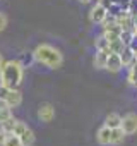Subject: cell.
<instances>
[{
    "label": "cell",
    "mask_w": 137,
    "mask_h": 146,
    "mask_svg": "<svg viewBox=\"0 0 137 146\" xmlns=\"http://www.w3.org/2000/svg\"><path fill=\"white\" fill-rule=\"evenodd\" d=\"M106 70L113 72V74H117V72H120L123 69V64H122V58H120V53H110L108 60H106Z\"/></svg>",
    "instance_id": "cell-7"
},
{
    "label": "cell",
    "mask_w": 137,
    "mask_h": 146,
    "mask_svg": "<svg viewBox=\"0 0 137 146\" xmlns=\"http://www.w3.org/2000/svg\"><path fill=\"white\" fill-rule=\"evenodd\" d=\"M4 103H7L11 108H16L22 103V95L19 90H7L5 96H4Z\"/></svg>",
    "instance_id": "cell-6"
},
{
    "label": "cell",
    "mask_w": 137,
    "mask_h": 146,
    "mask_svg": "<svg viewBox=\"0 0 137 146\" xmlns=\"http://www.w3.org/2000/svg\"><path fill=\"white\" fill-rule=\"evenodd\" d=\"M5 93H7V90L0 84V102H4V96H5Z\"/></svg>",
    "instance_id": "cell-25"
},
{
    "label": "cell",
    "mask_w": 137,
    "mask_h": 146,
    "mask_svg": "<svg viewBox=\"0 0 137 146\" xmlns=\"http://www.w3.org/2000/svg\"><path fill=\"white\" fill-rule=\"evenodd\" d=\"M120 58H122V64H123V67H130L134 62H135V58H137V53L127 45L122 52H120Z\"/></svg>",
    "instance_id": "cell-10"
},
{
    "label": "cell",
    "mask_w": 137,
    "mask_h": 146,
    "mask_svg": "<svg viewBox=\"0 0 137 146\" xmlns=\"http://www.w3.org/2000/svg\"><path fill=\"white\" fill-rule=\"evenodd\" d=\"M127 69H128V74H127L128 84H132V86L137 88V58H135V62H134L130 67H127Z\"/></svg>",
    "instance_id": "cell-15"
},
{
    "label": "cell",
    "mask_w": 137,
    "mask_h": 146,
    "mask_svg": "<svg viewBox=\"0 0 137 146\" xmlns=\"http://www.w3.org/2000/svg\"><path fill=\"white\" fill-rule=\"evenodd\" d=\"M105 125H108L110 129H117V127H120V125H122V115H118L117 112L108 113L106 119H105Z\"/></svg>",
    "instance_id": "cell-11"
},
{
    "label": "cell",
    "mask_w": 137,
    "mask_h": 146,
    "mask_svg": "<svg viewBox=\"0 0 137 146\" xmlns=\"http://www.w3.org/2000/svg\"><path fill=\"white\" fill-rule=\"evenodd\" d=\"M96 141H98V144H101V146L111 144V129L103 124V125L98 129V132H96Z\"/></svg>",
    "instance_id": "cell-8"
},
{
    "label": "cell",
    "mask_w": 137,
    "mask_h": 146,
    "mask_svg": "<svg viewBox=\"0 0 137 146\" xmlns=\"http://www.w3.org/2000/svg\"><path fill=\"white\" fill-rule=\"evenodd\" d=\"M125 132H123V129L122 127H117V129H111V144H122L123 141H125Z\"/></svg>",
    "instance_id": "cell-14"
},
{
    "label": "cell",
    "mask_w": 137,
    "mask_h": 146,
    "mask_svg": "<svg viewBox=\"0 0 137 146\" xmlns=\"http://www.w3.org/2000/svg\"><path fill=\"white\" fill-rule=\"evenodd\" d=\"M4 146H22V143H21V137L19 136L9 132L7 137H5V141H4Z\"/></svg>",
    "instance_id": "cell-18"
},
{
    "label": "cell",
    "mask_w": 137,
    "mask_h": 146,
    "mask_svg": "<svg viewBox=\"0 0 137 146\" xmlns=\"http://www.w3.org/2000/svg\"><path fill=\"white\" fill-rule=\"evenodd\" d=\"M122 129H123V132L127 134V136H132V134H135L137 132V113H127V115H123L122 117V125H120Z\"/></svg>",
    "instance_id": "cell-4"
},
{
    "label": "cell",
    "mask_w": 137,
    "mask_h": 146,
    "mask_svg": "<svg viewBox=\"0 0 137 146\" xmlns=\"http://www.w3.org/2000/svg\"><path fill=\"white\" fill-rule=\"evenodd\" d=\"M28 125L24 124V122H21V120H17V124H16V127H14V131H12V134H16V136H21L22 132H24V129H26Z\"/></svg>",
    "instance_id": "cell-22"
},
{
    "label": "cell",
    "mask_w": 137,
    "mask_h": 146,
    "mask_svg": "<svg viewBox=\"0 0 137 146\" xmlns=\"http://www.w3.org/2000/svg\"><path fill=\"white\" fill-rule=\"evenodd\" d=\"M19 62H21V65L26 69V67H31L33 65V62H36L34 60V53L33 52H24V53H21V57L17 58Z\"/></svg>",
    "instance_id": "cell-16"
},
{
    "label": "cell",
    "mask_w": 137,
    "mask_h": 146,
    "mask_svg": "<svg viewBox=\"0 0 137 146\" xmlns=\"http://www.w3.org/2000/svg\"><path fill=\"white\" fill-rule=\"evenodd\" d=\"M34 60L41 65H46L50 69H58L63 64V55L58 48L48 45V43H41L34 48Z\"/></svg>",
    "instance_id": "cell-2"
},
{
    "label": "cell",
    "mask_w": 137,
    "mask_h": 146,
    "mask_svg": "<svg viewBox=\"0 0 137 146\" xmlns=\"http://www.w3.org/2000/svg\"><path fill=\"white\" fill-rule=\"evenodd\" d=\"M14 115H12V108L7 105V103H4V102H0V125H2L4 122H7L9 119H12Z\"/></svg>",
    "instance_id": "cell-12"
},
{
    "label": "cell",
    "mask_w": 137,
    "mask_h": 146,
    "mask_svg": "<svg viewBox=\"0 0 137 146\" xmlns=\"http://www.w3.org/2000/svg\"><path fill=\"white\" fill-rule=\"evenodd\" d=\"M7 23H9L7 16H5L4 12H0V31H4V29L7 28Z\"/></svg>",
    "instance_id": "cell-23"
},
{
    "label": "cell",
    "mask_w": 137,
    "mask_h": 146,
    "mask_svg": "<svg viewBox=\"0 0 137 146\" xmlns=\"http://www.w3.org/2000/svg\"><path fill=\"white\" fill-rule=\"evenodd\" d=\"M38 119L41 122H45V124L51 122L55 119V108H53V105L51 103H41L40 108H38Z\"/></svg>",
    "instance_id": "cell-5"
},
{
    "label": "cell",
    "mask_w": 137,
    "mask_h": 146,
    "mask_svg": "<svg viewBox=\"0 0 137 146\" xmlns=\"http://www.w3.org/2000/svg\"><path fill=\"white\" fill-rule=\"evenodd\" d=\"M79 2H81V4H89L91 0H79Z\"/></svg>",
    "instance_id": "cell-27"
},
{
    "label": "cell",
    "mask_w": 137,
    "mask_h": 146,
    "mask_svg": "<svg viewBox=\"0 0 137 146\" xmlns=\"http://www.w3.org/2000/svg\"><path fill=\"white\" fill-rule=\"evenodd\" d=\"M16 124H17V119H14V117H12V119H9L7 122H4L2 125H0V129H4V131L9 134V132H12V131H14Z\"/></svg>",
    "instance_id": "cell-21"
},
{
    "label": "cell",
    "mask_w": 137,
    "mask_h": 146,
    "mask_svg": "<svg viewBox=\"0 0 137 146\" xmlns=\"http://www.w3.org/2000/svg\"><path fill=\"white\" fill-rule=\"evenodd\" d=\"M2 65H4V57H2V53H0V69H2Z\"/></svg>",
    "instance_id": "cell-26"
},
{
    "label": "cell",
    "mask_w": 137,
    "mask_h": 146,
    "mask_svg": "<svg viewBox=\"0 0 137 146\" xmlns=\"http://www.w3.org/2000/svg\"><path fill=\"white\" fill-rule=\"evenodd\" d=\"M110 48H106V50H96V53H94V58H93V65L96 67V69H105L106 67V60H108V57H110Z\"/></svg>",
    "instance_id": "cell-9"
},
{
    "label": "cell",
    "mask_w": 137,
    "mask_h": 146,
    "mask_svg": "<svg viewBox=\"0 0 137 146\" xmlns=\"http://www.w3.org/2000/svg\"><path fill=\"white\" fill-rule=\"evenodd\" d=\"M19 137H21L22 146H33V144H34V139H36V137H34V132H33L29 127H26L24 132H22Z\"/></svg>",
    "instance_id": "cell-13"
},
{
    "label": "cell",
    "mask_w": 137,
    "mask_h": 146,
    "mask_svg": "<svg viewBox=\"0 0 137 146\" xmlns=\"http://www.w3.org/2000/svg\"><path fill=\"white\" fill-rule=\"evenodd\" d=\"M94 46H96V50H106V48H110V41H108L106 36L101 33V35L94 40Z\"/></svg>",
    "instance_id": "cell-17"
},
{
    "label": "cell",
    "mask_w": 137,
    "mask_h": 146,
    "mask_svg": "<svg viewBox=\"0 0 137 146\" xmlns=\"http://www.w3.org/2000/svg\"><path fill=\"white\" fill-rule=\"evenodd\" d=\"M134 31L132 29H122V33H120V40L125 43V45H130V41H132V38H134Z\"/></svg>",
    "instance_id": "cell-20"
},
{
    "label": "cell",
    "mask_w": 137,
    "mask_h": 146,
    "mask_svg": "<svg viewBox=\"0 0 137 146\" xmlns=\"http://www.w3.org/2000/svg\"><path fill=\"white\" fill-rule=\"evenodd\" d=\"M24 76V67L21 65L19 60H9L4 62L0 69V84L5 90H17L22 83Z\"/></svg>",
    "instance_id": "cell-1"
},
{
    "label": "cell",
    "mask_w": 137,
    "mask_h": 146,
    "mask_svg": "<svg viewBox=\"0 0 137 146\" xmlns=\"http://www.w3.org/2000/svg\"><path fill=\"white\" fill-rule=\"evenodd\" d=\"M5 137H7V132H5L4 129H0V146H4V141H5Z\"/></svg>",
    "instance_id": "cell-24"
},
{
    "label": "cell",
    "mask_w": 137,
    "mask_h": 146,
    "mask_svg": "<svg viewBox=\"0 0 137 146\" xmlns=\"http://www.w3.org/2000/svg\"><path fill=\"white\" fill-rule=\"evenodd\" d=\"M106 17H108V7L103 5L101 2H98L96 5H93V9L89 11V21L93 24H103Z\"/></svg>",
    "instance_id": "cell-3"
},
{
    "label": "cell",
    "mask_w": 137,
    "mask_h": 146,
    "mask_svg": "<svg viewBox=\"0 0 137 146\" xmlns=\"http://www.w3.org/2000/svg\"><path fill=\"white\" fill-rule=\"evenodd\" d=\"M125 46H127V45H125L120 38H117V40L110 41V52H111V53H120Z\"/></svg>",
    "instance_id": "cell-19"
}]
</instances>
